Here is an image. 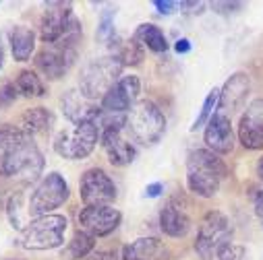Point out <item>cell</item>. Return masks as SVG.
I'll return each instance as SVG.
<instances>
[{"label": "cell", "mask_w": 263, "mask_h": 260, "mask_svg": "<svg viewBox=\"0 0 263 260\" xmlns=\"http://www.w3.org/2000/svg\"><path fill=\"white\" fill-rule=\"evenodd\" d=\"M7 215H9V221L15 229H25L29 223H31V217H29V209H27V194L23 190L19 192H13L9 201H7Z\"/></svg>", "instance_id": "cell-24"}, {"label": "cell", "mask_w": 263, "mask_h": 260, "mask_svg": "<svg viewBox=\"0 0 263 260\" xmlns=\"http://www.w3.org/2000/svg\"><path fill=\"white\" fill-rule=\"evenodd\" d=\"M226 174V163L220 159V155L208 149H195L186 157V186L195 197H216Z\"/></svg>", "instance_id": "cell-3"}, {"label": "cell", "mask_w": 263, "mask_h": 260, "mask_svg": "<svg viewBox=\"0 0 263 260\" xmlns=\"http://www.w3.org/2000/svg\"><path fill=\"white\" fill-rule=\"evenodd\" d=\"M0 209H3V205H0Z\"/></svg>", "instance_id": "cell-41"}, {"label": "cell", "mask_w": 263, "mask_h": 260, "mask_svg": "<svg viewBox=\"0 0 263 260\" xmlns=\"http://www.w3.org/2000/svg\"><path fill=\"white\" fill-rule=\"evenodd\" d=\"M238 143L249 151L263 149V99H253L240 116Z\"/></svg>", "instance_id": "cell-14"}, {"label": "cell", "mask_w": 263, "mask_h": 260, "mask_svg": "<svg viewBox=\"0 0 263 260\" xmlns=\"http://www.w3.org/2000/svg\"><path fill=\"white\" fill-rule=\"evenodd\" d=\"M67 217L62 215H44L33 219L21 231V246L25 250H54L60 248L67 233Z\"/></svg>", "instance_id": "cell-9"}, {"label": "cell", "mask_w": 263, "mask_h": 260, "mask_svg": "<svg viewBox=\"0 0 263 260\" xmlns=\"http://www.w3.org/2000/svg\"><path fill=\"white\" fill-rule=\"evenodd\" d=\"M93 248H96V237L83 229H77L67 242V246L60 250V258L62 260H85L93 252Z\"/></svg>", "instance_id": "cell-23"}, {"label": "cell", "mask_w": 263, "mask_h": 260, "mask_svg": "<svg viewBox=\"0 0 263 260\" xmlns=\"http://www.w3.org/2000/svg\"><path fill=\"white\" fill-rule=\"evenodd\" d=\"M242 7H245L242 3H214V5H212V9H214L216 13H218L220 9H224V11H222L224 15H226V13H234V11H240Z\"/></svg>", "instance_id": "cell-35"}, {"label": "cell", "mask_w": 263, "mask_h": 260, "mask_svg": "<svg viewBox=\"0 0 263 260\" xmlns=\"http://www.w3.org/2000/svg\"><path fill=\"white\" fill-rule=\"evenodd\" d=\"M104 153L108 157V161L114 167H126L135 161L137 157V149L130 143V139L124 137V128L120 130H108V133H102L100 137Z\"/></svg>", "instance_id": "cell-17"}, {"label": "cell", "mask_w": 263, "mask_h": 260, "mask_svg": "<svg viewBox=\"0 0 263 260\" xmlns=\"http://www.w3.org/2000/svg\"><path fill=\"white\" fill-rule=\"evenodd\" d=\"M232 242L230 219L220 211H208L199 223L195 240V252L201 260H218V252Z\"/></svg>", "instance_id": "cell-7"}, {"label": "cell", "mask_w": 263, "mask_h": 260, "mask_svg": "<svg viewBox=\"0 0 263 260\" xmlns=\"http://www.w3.org/2000/svg\"><path fill=\"white\" fill-rule=\"evenodd\" d=\"M69 194H71L69 184L58 171L44 176L27 197V209L31 221L44 215H52V211H56L69 201Z\"/></svg>", "instance_id": "cell-6"}, {"label": "cell", "mask_w": 263, "mask_h": 260, "mask_svg": "<svg viewBox=\"0 0 263 260\" xmlns=\"http://www.w3.org/2000/svg\"><path fill=\"white\" fill-rule=\"evenodd\" d=\"M218 260H247V250L242 246L230 242L218 252Z\"/></svg>", "instance_id": "cell-30"}, {"label": "cell", "mask_w": 263, "mask_h": 260, "mask_svg": "<svg viewBox=\"0 0 263 260\" xmlns=\"http://www.w3.org/2000/svg\"><path fill=\"white\" fill-rule=\"evenodd\" d=\"M162 192H164V184H162V182H154V184H149V186L145 188V197H147V199H158Z\"/></svg>", "instance_id": "cell-36"}, {"label": "cell", "mask_w": 263, "mask_h": 260, "mask_svg": "<svg viewBox=\"0 0 263 260\" xmlns=\"http://www.w3.org/2000/svg\"><path fill=\"white\" fill-rule=\"evenodd\" d=\"M83 29H81V21L75 17L71 23V29L67 31L62 39H58L56 44H46L37 54H35V69L48 77L50 81H58L67 75L73 64L77 60V46L81 41Z\"/></svg>", "instance_id": "cell-2"}, {"label": "cell", "mask_w": 263, "mask_h": 260, "mask_svg": "<svg viewBox=\"0 0 263 260\" xmlns=\"http://www.w3.org/2000/svg\"><path fill=\"white\" fill-rule=\"evenodd\" d=\"M73 3H46V11L40 21V39L46 44H56L67 35L73 23Z\"/></svg>", "instance_id": "cell-11"}, {"label": "cell", "mask_w": 263, "mask_h": 260, "mask_svg": "<svg viewBox=\"0 0 263 260\" xmlns=\"http://www.w3.org/2000/svg\"><path fill=\"white\" fill-rule=\"evenodd\" d=\"M218 101H220V89H212V91L208 93L205 101H203L201 112L197 114V118H195V122H193V126H191L193 133H195V130H199L201 126H205V124L210 122V118L214 116V110L218 107Z\"/></svg>", "instance_id": "cell-29"}, {"label": "cell", "mask_w": 263, "mask_h": 260, "mask_svg": "<svg viewBox=\"0 0 263 260\" xmlns=\"http://www.w3.org/2000/svg\"><path fill=\"white\" fill-rule=\"evenodd\" d=\"M122 221V213L114 209L112 205H100V207H85L79 213V229L87 231L93 237L110 235Z\"/></svg>", "instance_id": "cell-13"}, {"label": "cell", "mask_w": 263, "mask_h": 260, "mask_svg": "<svg viewBox=\"0 0 263 260\" xmlns=\"http://www.w3.org/2000/svg\"><path fill=\"white\" fill-rule=\"evenodd\" d=\"M100 128L93 120H85L81 124H75L73 130H62L54 139V151L71 161L87 159L100 141Z\"/></svg>", "instance_id": "cell-8"}, {"label": "cell", "mask_w": 263, "mask_h": 260, "mask_svg": "<svg viewBox=\"0 0 263 260\" xmlns=\"http://www.w3.org/2000/svg\"><path fill=\"white\" fill-rule=\"evenodd\" d=\"M174 52L176 54H189L191 52V41L186 37H180L174 41Z\"/></svg>", "instance_id": "cell-37"}, {"label": "cell", "mask_w": 263, "mask_h": 260, "mask_svg": "<svg viewBox=\"0 0 263 260\" xmlns=\"http://www.w3.org/2000/svg\"><path fill=\"white\" fill-rule=\"evenodd\" d=\"M191 215L186 211V203H182L178 197L168 199V203L160 211V229L168 237H184L191 231Z\"/></svg>", "instance_id": "cell-16"}, {"label": "cell", "mask_w": 263, "mask_h": 260, "mask_svg": "<svg viewBox=\"0 0 263 260\" xmlns=\"http://www.w3.org/2000/svg\"><path fill=\"white\" fill-rule=\"evenodd\" d=\"M249 89H251V79H249L247 73H234V75H230V79L220 89L218 107L222 112H228V114L240 110L242 103L247 101Z\"/></svg>", "instance_id": "cell-19"}, {"label": "cell", "mask_w": 263, "mask_h": 260, "mask_svg": "<svg viewBox=\"0 0 263 260\" xmlns=\"http://www.w3.org/2000/svg\"><path fill=\"white\" fill-rule=\"evenodd\" d=\"M0 54H5V50H3V44H0Z\"/></svg>", "instance_id": "cell-40"}, {"label": "cell", "mask_w": 263, "mask_h": 260, "mask_svg": "<svg viewBox=\"0 0 263 260\" xmlns=\"http://www.w3.org/2000/svg\"><path fill=\"white\" fill-rule=\"evenodd\" d=\"M257 176L263 182V157H259V161H257Z\"/></svg>", "instance_id": "cell-38"}, {"label": "cell", "mask_w": 263, "mask_h": 260, "mask_svg": "<svg viewBox=\"0 0 263 260\" xmlns=\"http://www.w3.org/2000/svg\"><path fill=\"white\" fill-rule=\"evenodd\" d=\"M11 52L17 62H27L35 50V31L25 25H15L9 33Z\"/></svg>", "instance_id": "cell-22"}, {"label": "cell", "mask_w": 263, "mask_h": 260, "mask_svg": "<svg viewBox=\"0 0 263 260\" xmlns=\"http://www.w3.org/2000/svg\"><path fill=\"white\" fill-rule=\"evenodd\" d=\"M122 64L116 56L108 54V56H100L89 60L85 67L81 69L79 75V91L89 99H104V95L116 85V81L122 77Z\"/></svg>", "instance_id": "cell-5"}, {"label": "cell", "mask_w": 263, "mask_h": 260, "mask_svg": "<svg viewBox=\"0 0 263 260\" xmlns=\"http://www.w3.org/2000/svg\"><path fill=\"white\" fill-rule=\"evenodd\" d=\"M85 260H118V256L112 250H93Z\"/></svg>", "instance_id": "cell-34"}, {"label": "cell", "mask_w": 263, "mask_h": 260, "mask_svg": "<svg viewBox=\"0 0 263 260\" xmlns=\"http://www.w3.org/2000/svg\"><path fill=\"white\" fill-rule=\"evenodd\" d=\"M44 155L35 141L15 124L0 126V176L33 184L44 171Z\"/></svg>", "instance_id": "cell-1"}, {"label": "cell", "mask_w": 263, "mask_h": 260, "mask_svg": "<svg viewBox=\"0 0 263 260\" xmlns=\"http://www.w3.org/2000/svg\"><path fill=\"white\" fill-rule=\"evenodd\" d=\"M114 17H116V9H106L102 11L100 15V23H98V31H96V37L106 44V46H112L116 41V31H114Z\"/></svg>", "instance_id": "cell-28"}, {"label": "cell", "mask_w": 263, "mask_h": 260, "mask_svg": "<svg viewBox=\"0 0 263 260\" xmlns=\"http://www.w3.org/2000/svg\"><path fill=\"white\" fill-rule=\"evenodd\" d=\"M60 107L62 114L69 122L73 124H81L85 120H96L100 105H96L93 101H89L79 89H69L60 97Z\"/></svg>", "instance_id": "cell-18"}, {"label": "cell", "mask_w": 263, "mask_h": 260, "mask_svg": "<svg viewBox=\"0 0 263 260\" xmlns=\"http://www.w3.org/2000/svg\"><path fill=\"white\" fill-rule=\"evenodd\" d=\"M124 130L135 143L143 147H152L160 143V139L166 133V116L154 101L141 99L126 112Z\"/></svg>", "instance_id": "cell-4"}, {"label": "cell", "mask_w": 263, "mask_h": 260, "mask_svg": "<svg viewBox=\"0 0 263 260\" xmlns=\"http://www.w3.org/2000/svg\"><path fill=\"white\" fill-rule=\"evenodd\" d=\"M203 141L208 145V151L216 153V155H226L234 149V130L230 124V118L222 112H216L210 122L205 124V133H203Z\"/></svg>", "instance_id": "cell-15"}, {"label": "cell", "mask_w": 263, "mask_h": 260, "mask_svg": "<svg viewBox=\"0 0 263 260\" xmlns=\"http://www.w3.org/2000/svg\"><path fill=\"white\" fill-rule=\"evenodd\" d=\"M15 87L25 97H44L46 95V85L42 83V79L37 77V73L35 71H29V69H25V71H21L17 75Z\"/></svg>", "instance_id": "cell-27"}, {"label": "cell", "mask_w": 263, "mask_h": 260, "mask_svg": "<svg viewBox=\"0 0 263 260\" xmlns=\"http://www.w3.org/2000/svg\"><path fill=\"white\" fill-rule=\"evenodd\" d=\"M143 48L156 52V54H162L168 50V39L164 35V31L154 25V23H141L137 29H135V35H133Z\"/></svg>", "instance_id": "cell-25"}, {"label": "cell", "mask_w": 263, "mask_h": 260, "mask_svg": "<svg viewBox=\"0 0 263 260\" xmlns=\"http://www.w3.org/2000/svg\"><path fill=\"white\" fill-rule=\"evenodd\" d=\"M160 15H172L176 9H178V3H170V0H154L152 3Z\"/></svg>", "instance_id": "cell-32"}, {"label": "cell", "mask_w": 263, "mask_h": 260, "mask_svg": "<svg viewBox=\"0 0 263 260\" xmlns=\"http://www.w3.org/2000/svg\"><path fill=\"white\" fill-rule=\"evenodd\" d=\"M139 93H141V81H139V77L124 75L104 95V99L100 101V107L104 112H112V114H126L130 107L137 103Z\"/></svg>", "instance_id": "cell-12"}, {"label": "cell", "mask_w": 263, "mask_h": 260, "mask_svg": "<svg viewBox=\"0 0 263 260\" xmlns=\"http://www.w3.org/2000/svg\"><path fill=\"white\" fill-rule=\"evenodd\" d=\"M3 62H5V54H0V69H3Z\"/></svg>", "instance_id": "cell-39"}, {"label": "cell", "mask_w": 263, "mask_h": 260, "mask_svg": "<svg viewBox=\"0 0 263 260\" xmlns=\"http://www.w3.org/2000/svg\"><path fill=\"white\" fill-rule=\"evenodd\" d=\"M79 197L85 207L112 205L116 199L114 180L102 167H89L79 180Z\"/></svg>", "instance_id": "cell-10"}, {"label": "cell", "mask_w": 263, "mask_h": 260, "mask_svg": "<svg viewBox=\"0 0 263 260\" xmlns=\"http://www.w3.org/2000/svg\"><path fill=\"white\" fill-rule=\"evenodd\" d=\"M19 91L15 87V83H3L0 85V107H9L15 103Z\"/></svg>", "instance_id": "cell-31"}, {"label": "cell", "mask_w": 263, "mask_h": 260, "mask_svg": "<svg viewBox=\"0 0 263 260\" xmlns=\"http://www.w3.org/2000/svg\"><path fill=\"white\" fill-rule=\"evenodd\" d=\"M110 50H112V56H116L120 60L122 67H128V64H141L145 48L135 37H130V39L116 37V41L110 46Z\"/></svg>", "instance_id": "cell-26"}, {"label": "cell", "mask_w": 263, "mask_h": 260, "mask_svg": "<svg viewBox=\"0 0 263 260\" xmlns=\"http://www.w3.org/2000/svg\"><path fill=\"white\" fill-rule=\"evenodd\" d=\"M253 209H255V215H257V219L261 221V227H263V190H257L253 194Z\"/></svg>", "instance_id": "cell-33"}, {"label": "cell", "mask_w": 263, "mask_h": 260, "mask_svg": "<svg viewBox=\"0 0 263 260\" xmlns=\"http://www.w3.org/2000/svg\"><path fill=\"white\" fill-rule=\"evenodd\" d=\"M54 122H56V118H54L52 110L37 105V107H29V110H25V112L21 114V118H19V128L23 130L25 135H29V137L33 139V137L50 135L52 128H54Z\"/></svg>", "instance_id": "cell-20"}, {"label": "cell", "mask_w": 263, "mask_h": 260, "mask_svg": "<svg viewBox=\"0 0 263 260\" xmlns=\"http://www.w3.org/2000/svg\"><path fill=\"white\" fill-rule=\"evenodd\" d=\"M164 246L156 237H139L122 248V260H162Z\"/></svg>", "instance_id": "cell-21"}]
</instances>
